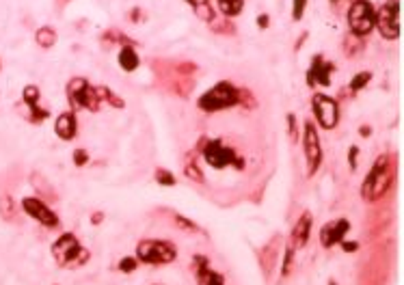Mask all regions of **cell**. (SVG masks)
<instances>
[{
    "mask_svg": "<svg viewBox=\"0 0 404 285\" xmlns=\"http://www.w3.org/2000/svg\"><path fill=\"white\" fill-rule=\"evenodd\" d=\"M391 162H389V156H378L370 168L368 178L363 180V186H361V195L366 201H378L387 195L389 186H391Z\"/></svg>",
    "mask_w": 404,
    "mask_h": 285,
    "instance_id": "1",
    "label": "cell"
},
{
    "mask_svg": "<svg viewBox=\"0 0 404 285\" xmlns=\"http://www.w3.org/2000/svg\"><path fill=\"white\" fill-rule=\"evenodd\" d=\"M240 102V91L232 85V82H216L214 87H210L197 102V106L203 112H220L232 108Z\"/></svg>",
    "mask_w": 404,
    "mask_h": 285,
    "instance_id": "2",
    "label": "cell"
},
{
    "mask_svg": "<svg viewBox=\"0 0 404 285\" xmlns=\"http://www.w3.org/2000/svg\"><path fill=\"white\" fill-rule=\"evenodd\" d=\"M52 257L63 268L83 266L89 259V251L80 244V240L74 234H63L52 242Z\"/></svg>",
    "mask_w": 404,
    "mask_h": 285,
    "instance_id": "3",
    "label": "cell"
},
{
    "mask_svg": "<svg viewBox=\"0 0 404 285\" xmlns=\"http://www.w3.org/2000/svg\"><path fill=\"white\" fill-rule=\"evenodd\" d=\"M178 257V251L171 242L166 240H141L137 247V259L143 264H152V266H164L171 264L173 259Z\"/></svg>",
    "mask_w": 404,
    "mask_h": 285,
    "instance_id": "4",
    "label": "cell"
},
{
    "mask_svg": "<svg viewBox=\"0 0 404 285\" xmlns=\"http://www.w3.org/2000/svg\"><path fill=\"white\" fill-rule=\"evenodd\" d=\"M68 102L72 106V110H80V108H87V110H100V95H97V89H93L85 78H72L68 82Z\"/></svg>",
    "mask_w": 404,
    "mask_h": 285,
    "instance_id": "5",
    "label": "cell"
},
{
    "mask_svg": "<svg viewBox=\"0 0 404 285\" xmlns=\"http://www.w3.org/2000/svg\"><path fill=\"white\" fill-rule=\"evenodd\" d=\"M376 11L368 0H355L349 9V26L357 37H366L374 31Z\"/></svg>",
    "mask_w": 404,
    "mask_h": 285,
    "instance_id": "6",
    "label": "cell"
},
{
    "mask_svg": "<svg viewBox=\"0 0 404 285\" xmlns=\"http://www.w3.org/2000/svg\"><path fill=\"white\" fill-rule=\"evenodd\" d=\"M203 158L212 168H225L229 164H236L238 168L243 166V158H238L232 147L223 145V141H208L203 145Z\"/></svg>",
    "mask_w": 404,
    "mask_h": 285,
    "instance_id": "7",
    "label": "cell"
},
{
    "mask_svg": "<svg viewBox=\"0 0 404 285\" xmlns=\"http://www.w3.org/2000/svg\"><path fill=\"white\" fill-rule=\"evenodd\" d=\"M312 108H314V115H316L318 124L324 130H333L339 124V106L333 97H329L324 93H316L312 97Z\"/></svg>",
    "mask_w": 404,
    "mask_h": 285,
    "instance_id": "8",
    "label": "cell"
},
{
    "mask_svg": "<svg viewBox=\"0 0 404 285\" xmlns=\"http://www.w3.org/2000/svg\"><path fill=\"white\" fill-rule=\"evenodd\" d=\"M398 14H400V7H398V0H387V3L376 11V22H374V28H378V33L385 37V39H398L400 35V22H398Z\"/></svg>",
    "mask_w": 404,
    "mask_h": 285,
    "instance_id": "9",
    "label": "cell"
},
{
    "mask_svg": "<svg viewBox=\"0 0 404 285\" xmlns=\"http://www.w3.org/2000/svg\"><path fill=\"white\" fill-rule=\"evenodd\" d=\"M303 149H305V158H307V178H314L318 173L320 164H322V145H320L318 130L312 122L305 124Z\"/></svg>",
    "mask_w": 404,
    "mask_h": 285,
    "instance_id": "10",
    "label": "cell"
},
{
    "mask_svg": "<svg viewBox=\"0 0 404 285\" xmlns=\"http://www.w3.org/2000/svg\"><path fill=\"white\" fill-rule=\"evenodd\" d=\"M22 210H24L26 216H31L33 220L41 222L43 227H48V230H56V227L61 225L56 212H52L48 208V203L41 201V199H37V197H24L22 199Z\"/></svg>",
    "mask_w": 404,
    "mask_h": 285,
    "instance_id": "11",
    "label": "cell"
},
{
    "mask_svg": "<svg viewBox=\"0 0 404 285\" xmlns=\"http://www.w3.org/2000/svg\"><path fill=\"white\" fill-rule=\"evenodd\" d=\"M333 72H335V65L331 61H326L322 54H316L307 70V85L309 87H329Z\"/></svg>",
    "mask_w": 404,
    "mask_h": 285,
    "instance_id": "12",
    "label": "cell"
},
{
    "mask_svg": "<svg viewBox=\"0 0 404 285\" xmlns=\"http://www.w3.org/2000/svg\"><path fill=\"white\" fill-rule=\"evenodd\" d=\"M39 95H41V91H39L35 85H28V87L22 89V102H24V106L28 108L26 119H28L31 124H41V122H46L48 115H50L46 108L39 106Z\"/></svg>",
    "mask_w": 404,
    "mask_h": 285,
    "instance_id": "13",
    "label": "cell"
},
{
    "mask_svg": "<svg viewBox=\"0 0 404 285\" xmlns=\"http://www.w3.org/2000/svg\"><path fill=\"white\" fill-rule=\"evenodd\" d=\"M351 230V222L346 220V218H337V220H331L322 227V232H320V242L324 249H331L335 244H339L346 234H349Z\"/></svg>",
    "mask_w": 404,
    "mask_h": 285,
    "instance_id": "14",
    "label": "cell"
},
{
    "mask_svg": "<svg viewBox=\"0 0 404 285\" xmlns=\"http://www.w3.org/2000/svg\"><path fill=\"white\" fill-rule=\"evenodd\" d=\"M193 270L197 274V285H225L223 274H218L210 268V262L206 255L193 257Z\"/></svg>",
    "mask_w": 404,
    "mask_h": 285,
    "instance_id": "15",
    "label": "cell"
},
{
    "mask_svg": "<svg viewBox=\"0 0 404 285\" xmlns=\"http://www.w3.org/2000/svg\"><path fill=\"white\" fill-rule=\"evenodd\" d=\"M54 134L59 136V139H63V141H72V139H76V134H78V124H76L74 110H68V112H63V115L56 117Z\"/></svg>",
    "mask_w": 404,
    "mask_h": 285,
    "instance_id": "16",
    "label": "cell"
},
{
    "mask_svg": "<svg viewBox=\"0 0 404 285\" xmlns=\"http://www.w3.org/2000/svg\"><path fill=\"white\" fill-rule=\"evenodd\" d=\"M309 234H312V214L305 212L292 230V247L294 249H303L309 240Z\"/></svg>",
    "mask_w": 404,
    "mask_h": 285,
    "instance_id": "17",
    "label": "cell"
},
{
    "mask_svg": "<svg viewBox=\"0 0 404 285\" xmlns=\"http://www.w3.org/2000/svg\"><path fill=\"white\" fill-rule=\"evenodd\" d=\"M139 65H141V59H139L137 50L132 45H124L119 52V68L124 72H134V70H139Z\"/></svg>",
    "mask_w": 404,
    "mask_h": 285,
    "instance_id": "18",
    "label": "cell"
},
{
    "mask_svg": "<svg viewBox=\"0 0 404 285\" xmlns=\"http://www.w3.org/2000/svg\"><path fill=\"white\" fill-rule=\"evenodd\" d=\"M186 3L193 7L197 18H201L203 22H214V7L210 5V0H186Z\"/></svg>",
    "mask_w": 404,
    "mask_h": 285,
    "instance_id": "19",
    "label": "cell"
},
{
    "mask_svg": "<svg viewBox=\"0 0 404 285\" xmlns=\"http://www.w3.org/2000/svg\"><path fill=\"white\" fill-rule=\"evenodd\" d=\"M216 7L223 16L227 18H234L243 11L245 7V0H216Z\"/></svg>",
    "mask_w": 404,
    "mask_h": 285,
    "instance_id": "20",
    "label": "cell"
},
{
    "mask_svg": "<svg viewBox=\"0 0 404 285\" xmlns=\"http://www.w3.org/2000/svg\"><path fill=\"white\" fill-rule=\"evenodd\" d=\"M35 41H37V45H41V48H52V45L56 43V33H54V28L41 26V28L35 33Z\"/></svg>",
    "mask_w": 404,
    "mask_h": 285,
    "instance_id": "21",
    "label": "cell"
},
{
    "mask_svg": "<svg viewBox=\"0 0 404 285\" xmlns=\"http://www.w3.org/2000/svg\"><path fill=\"white\" fill-rule=\"evenodd\" d=\"M372 80V72H359L357 76H353V80H351V85H349V89L353 91V93H357V91H361L368 82Z\"/></svg>",
    "mask_w": 404,
    "mask_h": 285,
    "instance_id": "22",
    "label": "cell"
},
{
    "mask_svg": "<svg viewBox=\"0 0 404 285\" xmlns=\"http://www.w3.org/2000/svg\"><path fill=\"white\" fill-rule=\"evenodd\" d=\"M97 95H100V102L102 100H106V102H110L115 108H124V100L122 97H117V95H115L110 89H106V87H100L97 89Z\"/></svg>",
    "mask_w": 404,
    "mask_h": 285,
    "instance_id": "23",
    "label": "cell"
},
{
    "mask_svg": "<svg viewBox=\"0 0 404 285\" xmlns=\"http://www.w3.org/2000/svg\"><path fill=\"white\" fill-rule=\"evenodd\" d=\"M292 262H294V247L287 244L285 255H283V266H281V276H287L292 272Z\"/></svg>",
    "mask_w": 404,
    "mask_h": 285,
    "instance_id": "24",
    "label": "cell"
},
{
    "mask_svg": "<svg viewBox=\"0 0 404 285\" xmlns=\"http://www.w3.org/2000/svg\"><path fill=\"white\" fill-rule=\"evenodd\" d=\"M156 182H158L160 186H176V184H178L176 176H173L171 171H166V168H158V171H156Z\"/></svg>",
    "mask_w": 404,
    "mask_h": 285,
    "instance_id": "25",
    "label": "cell"
},
{
    "mask_svg": "<svg viewBox=\"0 0 404 285\" xmlns=\"http://www.w3.org/2000/svg\"><path fill=\"white\" fill-rule=\"evenodd\" d=\"M14 199L9 197V195H3L0 197V216L3 218H7V220H11L14 218Z\"/></svg>",
    "mask_w": 404,
    "mask_h": 285,
    "instance_id": "26",
    "label": "cell"
},
{
    "mask_svg": "<svg viewBox=\"0 0 404 285\" xmlns=\"http://www.w3.org/2000/svg\"><path fill=\"white\" fill-rule=\"evenodd\" d=\"M305 9H307V0H292V18L297 22L305 16Z\"/></svg>",
    "mask_w": 404,
    "mask_h": 285,
    "instance_id": "27",
    "label": "cell"
},
{
    "mask_svg": "<svg viewBox=\"0 0 404 285\" xmlns=\"http://www.w3.org/2000/svg\"><path fill=\"white\" fill-rule=\"evenodd\" d=\"M184 171H186V176H188L193 182H199V184L203 182V173L199 171V166H195L193 162H186V168H184Z\"/></svg>",
    "mask_w": 404,
    "mask_h": 285,
    "instance_id": "28",
    "label": "cell"
},
{
    "mask_svg": "<svg viewBox=\"0 0 404 285\" xmlns=\"http://www.w3.org/2000/svg\"><path fill=\"white\" fill-rule=\"evenodd\" d=\"M117 268H119L122 272H134V270L139 268V259H137V257H124Z\"/></svg>",
    "mask_w": 404,
    "mask_h": 285,
    "instance_id": "29",
    "label": "cell"
},
{
    "mask_svg": "<svg viewBox=\"0 0 404 285\" xmlns=\"http://www.w3.org/2000/svg\"><path fill=\"white\" fill-rule=\"evenodd\" d=\"M287 134H290V139H292L294 143L299 141V126H297V117L292 115V112L287 115Z\"/></svg>",
    "mask_w": 404,
    "mask_h": 285,
    "instance_id": "30",
    "label": "cell"
},
{
    "mask_svg": "<svg viewBox=\"0 0 404 285\" xmlns=\"http://www.w3.org/2000/svg\"><path fill=\"white\" fill-rule=\"evenodd\" d=\"M87 162H89V154L85 149H76L74 151V164L76 166H85Z\"/></svg>",
    "mask_w": 404,
    "mask_h": 285,
    "instance_id": "31",
    "label": "cell"
},
{
    "mask_svg": "<svg viewBox=\"0 0 404 285\" xmlns=\"http://www.w3.org/2000/svg\"><path fill=\"white\" fill-rule=\"evenodd\" d=\"M357 156H359V147H357V145H353V147L349 149V164H351V168H353V171L357 168Z\"/></svg>",
    "mask_w": 404,
    "mask_h": 285,
    "instance_id": "32",
    "label": "cell"
},
{
    "mask_svg": "<svg viewBox=\"0 0 404 285\" xmlns=\"http://www.w3.org/2000/svg\"><path fill=\"white\" fill-rule=\"evenodd\" d=\"M339 247H341L346 253H355V251L359 249V244H357V242H349V240H341V242H339Z\"/></svg>",
    "mask_w": 404,
    "mask_h": 285,
    "instance_id": "33",
    "label": "cell"
},
{
    "mask_svg": "<svg viewBox=\"0 0 404 285\" xmlns=\"http://www.w3.org/2000/svg\"><path fill=\"white\" fill-rule=\"evenodd\" d=\"M176 220H178L180 225H184V227H188V230H186V232H197V225H193V222H191V220H186L184 216H178Z\"/></svg>",
    "mask_w": 404,
    "mask_h": 285,
    "instance_id": "34",
    "label": "cell"
},
{
    "mask_svg": "<svg viewBox=\"0 0 404 285\" xmlns=\"http://www.w3.org/2000/svg\"><path fill=\"white\" fill-rule=\"evenodd\" d=\"M257 26H260V28H266V26H268V16H260V18H257Z\"/></svg>",
    "mask_w": 404,
    "mask_h": 285,
    "instance_id": "35",
    "label": "cell"
},
{
    "mask_svg": "<svg viewBox=\"0 0 404 285\" xmlns=\"http://www.w3.org/2000/svg\"><path fill=\"white\" fill-rule=\"evenodd\" d=\"M361 134L368 136V134H372V130H370V128H361Z\"/></svg>",
    "mask_w": 404,
    "mask_h": 285,
    "instance_id": "36",
    "label": "cell"
},
{
    "mask_svg": "<svg viewBox=\"0 0 404 285\" xmlns=\"http://www.w3.org/2000/svg\"><path fill=\"white\" fill-rule=\"evenodd\" d=\"M329 285H335V281H331V283H329Z\"/></svg>",
    "mask_w": 404,
    "mask_h": 285,
    "instance_id": "37",
    "label": "cell"
}]
</instances>
